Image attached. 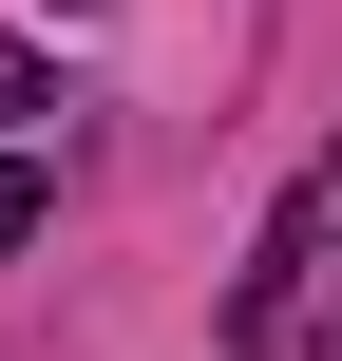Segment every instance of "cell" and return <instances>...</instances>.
Segmentation results:
<instances>
[{
  "mask_svg": "<svg viewBox=\"0 0 342 361\" xmlns=\"http://www.w3.org/2000/svg\"><path fill=\"white\" fill-rule=\"evenodd\" d=\"M57 19H76V0H57Z\"/></svg>",
  "mask_w": 342,
  "mask_h": 361,
  "instance_id": "cell-4",
  "label": "cell"
},
{
  "mask_svg": "<svg viewBox=\"0 0 342 361\" xmlns=\"http://www.w3.org/2000/svg\"><path fill=\"white\" fill-rule=\"evenodd\" d=\"M324 209H342V152H324Z\"/></svg>",
  "mask_w": 342,
  "mask_h": 361,
  "instance_id": "cell-3",
  "label": "cell"
},
{
  "mask_svg": "<svg viewBox=\"0 0 342 361\" xmlns=\"http://www.w3.org/2000/svg\"><path fill=\"white\" fill-rule=\"evenodd\" d=\"M38 114H57V57H38V38H0V133H38Z\"/></svg>",
  "mask_w": 342,
  "mask_h": 361,
  "instance_id": "cell-1",
  "label": "cell"
},
{
  "mask_svg": "<svg viewBox=\"0 0 342 361\" xmlns=\"http://www.w3.org/2000/svg\"><path fill=\"white\" fill-rule=\"evenodd\" d=\"M38 228H57V171H38V152H0V247H38Z\"/></svg>",
  "mask_w": 342,
  "mask_h": 361,
  "instance_id": "cell-2",
  "label": "cell"
}]
</instances>
